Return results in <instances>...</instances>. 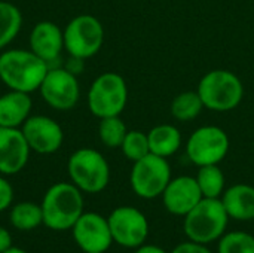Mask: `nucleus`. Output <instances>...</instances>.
Returning a JSON list of instances; mask_svg holds the SVG:
<instances>
[{
  "instance_id": "obj_1",
  "label": "nucleus",
  "mask_w": 254,
  "mask_h": 253,
  "mask_svg": "<svg viewBox=\"0 0 254 253\" xmlns=\"http://www.w3.org/2000/svg\"><path fill=\"white\" fill-rule=\"evenodd\" d=\"M49 64L30 49H7L0 54V79L13 91H39Z\"/></svg>"
},
{
  "instance_id": "obj_2",
  "label": "nucleus",
  "mask_w": 254,
  "mask_h": 253,
  "mask_svg": "<svg viewBox=\"0 0 254 253\" xmlns=\"http://www.w3.org/2000/svg\"><path fill=\"white\" fill-rule=\"evenodd\" d=\"M40 207L43 225L54 231H67L83 213V195L71 182H60L45 192Z\"/></svg>"
},
{
  "instance_id": "obj_3",
  "label": "nucleus",
  "mask_w": 254,
  "mask_h": 253,
  "mask_svg": "<svg viewBox=\"0 0 254 253\" xmlns=\"http://www.w3.org/2000/svg\"><path fill=\"white\" fill-rule=\"evenodd\" d=\"M229 219L220 198H202L185 216L183 230L190 242L208 245L225 234Z\"/></svg>"
},
{
  "instance_id": "obj_4",
  "label": "nucleus",
  "mask_w": 254,
  "mask_h": 253,
  "mask_svg": "<svg viewBox=\"0 0 254 253\" xmlns=\"http://www.w3.org/2000/svg\"><path fill=\"white\" fill-rule=\"evenodd\" d=\"M198 94L204 107L213 112H229L240 106L244 97V85L241 79L223 69L205 73L198 84Z\"/></svg>"
},
{
  "instance_id": "obj_5",
  "label": "nucleus",
  "mask_w": 254,
  "mask_h": 253,
  "mask_svg": "<svg viewBox=\"0 0 254 253\" xmlns=\"http://www.w3.org/2000/svg\"><path fill=\"white\" fill-rule=\"evenodd\" d=\"M70 180L82 192L98 194L104 191L110 180L107 160L95 149L82 148L71 154L67 164Z\"/></svg>"
},
{
  "instance_id": "obj_6",
  "label": "nucleus",
  "mask_w": 254,
  "mask_h": 253,
  "mask_svg": "<svg viewBox=\"0 0 254 253\" xmlns=\"http://www.w3.org/2000/svg\"><path fill=\"white\" fill-rule=\"evenodd\" d=\"M128 101V86L119 73L107 72L100 75L89 86L88 107L98 119L119 116Z\"/></svg>"
},
{
  "instance_id": "obj_7",
  "label": "nucleus",
  "mask_w": 254,
  "mask_h": 253,
  "mask_svg": "<svg viewBox=\"0 0 254 253\" xmlns=\"http://www.w3.org/2000/svg\"><path fill=\"white\" fill-rule=\"evenodd\" d=\"M64 49L70 57L86 60L94 57L103 46L104 28L100 19L82 13L74 16L63 30Z\"/></svg>"
},
{
  "instance_id": "obj_8",
  "label": "nucleus",
  "mask_w": 254,
  "mask_h": 253,
  "mask_svg": "<svg viewBox=\"0 0 254 253\" xmlns=\"http://www.w3.org/2000/svg\"><path fill=\"white\" fill-rule=\"evenodd\" d=\"M171 180V167L167 158L149 154L134 163L129 174V183L135 195L153 200L162 195Z\"/></svg>"
},
{
  "instance_id": "obj_9",
  "label": "nucleus",
  "mask_w": 254,
  "mask_h": 253,
  "mask_svg": "<svg viewBox=\"0 0 254 253\" xmlns=\"http://www.w3.org/2000/svg\"><path fill=\"white\" fill-rule=\"evenodd\" d=\"M231 142L225 130L216 125H205L195 130L186 143L188 158L198 167L219 164L225 160Z\"/></svg>"
},
{
  "instance_id": "obj_10",
  "label": "nucleus",
  "mask_w": 254,
  "mask_h": 253,
  "mask_svg": "<svg viewBox=\"0 0 254 253\" xmlns=\"http://www.w3.org/2000/svg\"><path fill=\"white\" fill-rule=\"evenodd\" d=\"M39 92L48 106L65 112L77 104L80 86L76 75L67 67H49Z\"/></svg>"
},
{
  "instance_id": "obj_11",
  "label": "nucleus",
  "mask_w": 254,
  "mask_h": 253,
  "mask_svg": "<svg viewBox=\"0 0 254 253\" xmlns=\"http://www.w3.org/2000/svg\"><path fill=\"white\" fill-rule=\"evenodd\" d=\"M113 243L127 249H137L146 243L149 222L144 213L132 206L116 207L107 218Z\"/></svg>"
},
{
  "instance_id": "obj_12",
  "label": "nucleus",
  "mask_w": 254,
  "mask_h": 253,
  "mask_svg": "<svg viewBox=\"0 0 254 253\" xmlns=\"http://www.w3.org/2000/svg\"><path fill=\"white\" fill-rule=\"evenodd\" d=\"M71 234L85 253H106L113 243L107 218L94 212H83L71 227Z\"/></svg>"
},
{
  "instance_id": "obj_13",
  "label": "nucleus",
  "mask_w": 254,
  "mask_h": 253,
  "mask_svg": "<svg viewBox=\"0 0 254 253\" xmlns=\"http://www.w3.org/2000/svg\"><path fill=\"white\" fill-rule=\"evenodd\" d=\"M21 131L30 149L40 155H49L57 152L64 140V133L60 124L45 115L30 116L22 124Z\"/></svg>"
},
{
  "instance_id": "obj_14",
  "label": "nucleus",
  "mask_w": 254,
  "mask_h": 253,
  "mask_svg": "<svg viewBox=\"0 0 254 253\" xmlns=\"http://www.w3.org/2000/svg\"><path fill=\"white\" fill-rule=\"evenodd\" d=\"M161 197L167 212L176 216H186L204 198L196 179L192 176L171 179Z\"/></svg>"
},
{
  "instance_id": "obj_15",
  "label": "nucleus",
  "mask_w": 254,
  "mask_h": 253,
  "mask_svg": "<svg viewBox=\"0 0 254 253\" xmlns=\"http://www.w3.org/2000/svg\"><path fill=\"white\" fill-rule=\"evenodd\" d=\"M30 152L31 149L21 128L0 127V174L19 173L27 166Z\"/></svg>"
},
{
  "instance_id": "obj_16",
  "label": "nucleus",
  "mask_w": 254,
  "mask_h": 253,
  "mask_svg": "<svg viewBox=\"0 0 254 253\" xmlns=\"http://www.w3.org/2000/svg\"><path fill=\"white\" fill-rule=\"evenodd\" d=\"M28 45L31 52L49 64L55 61L64 49V33L55 22L40 21L33 27Z\"/></svg>"
},
{
  "instance_id": "obj_17",
  "label": "nucleus",
  "mask_w": 254,
  "mask_h": 253,
  "mask_svg": "<svg viewBox=\"0 0 254 253\" xmlns=\"http://www.w3.org/2000/svg\"><path fill=\"white\" fill-rule=\"evenodd\" d=\"M33 101L30 94L9 89L0 97V127L21 128L30 118Z\"/></svg>"
},
{
  "instance_id": "obj_18",
  "label": "nucleus",
  "mask_w": 254,
  "mask_h": 253,
  "mask_svg": "<svg viewBox=\"0 0 254 253\" xmlns=\"http://www.w3.org/2000/svg\"><path fill=\"white\" fill-rule=\"evenodd\" d=\"M231 219L252 221L254 219V186L237 183L228 188L220 197Z\"/></svg>"
},
{
  "instance_id": "obj_19",
  "label": "nucleus",
  "mask_w": 254,
  "mask_h": 253,
  "mask_svg": "<svg viewBox=\"0 0 254 253\" xmlns=\"http://www.w3.org/2000/svg\"><path fill=\"white\" fill-rule=\"evenodd\" d=\"M150 154L162 158L174 155L182 146V134L177 127L171 124H161L147 133Z\"/></svg>"
},
{
  "instance_id": "obj_20",
  "label": "nucleus",
  "mask_w": 254,
  "mask_h": 253,
  "mask_svg": "<svg viewBox=\"0 0 254 253\" xmlns=\"http://www.w3.org/2000/svg\"><path fill=\"white\" fill-rule=\"evenodd\" d=\"M9 221L18 231H31L43 225V213L40 204L22 201L15 204L9 212Z\"/></svg>"
},
{
  "instance_id": "obj_21",
  "label": "nucleus",
  "mask_w": 254,
  "mask_h": 253,
  "mask_svg": "<svg viewBox=\"0 0 254 253\" xmlns=\"http://www.w3.org/2000/svg\"><path fill=\"white\" fill-rule=\"evenodd\" d=\"M21 25V10L10 1L0 0V49L6 48L18 36Z\"/></svg>"
},
{
  "instance_id": "obj_22",
  "label": "nucleus",
  "mask_w": 254,
  "mask_h": 253,
  "mask_svg": "<svg viewBox=\"0 0 254 253\" xmlns=\"http://www.w3.org/2000/svg\"><path fill=\"white\" fill-rule=\"evenodd\" d=\"M196 182L204 198H220L225 192V174L219 164L202 166L198 170Z\"/></svg>"
},
{
  "instance_id": "obj_23",
  "label": "nucleus",
  "mask_w": 254,
  "mask_h": 253,
  "mask_svg": "<svg viewBox=\"0 0 254 253\" xmlns=\"http://www.w3.org/2000/svg\"><path fill=\"white\" fill-rule=\"evenodd\" d=\"M204 109V103L198 91H183L174 97L171 103V115L182 122H188L199 116Z\"/></svg>"
},
{
  "instance_id": "obj_24",
  "label": "nucleus",
  "mask_w": 254,
  "mask_h": 253,
  "mask_svg": "<svg viewBox=\"0 0 254 253\" xmlns=\"http://www.w3.org/2000/svg\"><path fill=\"white\" fill-rule=\"evenodd\" d=\"M127 133V125L119 116H107L100 119L98 136L103 145H106L107 148H121Z\"/></svg>"
},
{
  "instance_id": "obj_25",
  "label": "nucleus",
  "mask_w": 254,
  "mask_h": 253,
  "mask_svg": "<svg viewBox=\"0 0 254 253\" xmlns=\"http://www.w3.org/2000/svg\"><path fill=\"white\" fill-rule=\"evenodd\" d=\"M219 253H254V236L246 231L225 233L219 239Z\"/></svg>"
},
{
  "instance_id": "obj_26",
  "label": "nucleus",
  "mask_w": 254,
  "mask_h": 253,
  "mask_svg": "<svg viewBox=\"0 0 254 253\" xmlns=\"http://www.w3.org/2000/svg\"><path fill=\"white\" fill-rule=\"evenodd\" d=\"M124 155L135 163L141 158H144L146 155L150 154V146H149V139H147V134L140 131V130H131L127 133L124 142H122V146H121Z\"/></svg>"
},
{
  "instance_id": "obj_27",
  "label": "nucleus",
  "mask_w": 254,
  "mask_h": 253,
  "mask_svg": "<svg viewBox=\"0 0 254 253\" xmlns=\"http://www.w3.org/2000/svg\"><path fill=\"white\" fill-rule=\"evenodd\" d=\"M13 201V188L3 174H0V213L7 210Z\"/></svg>"
},
{
  "instance_id": "obj_28",
  "label": "nucleus",
  "mask_w": 254,
  "mask_h": 253,
  "mask_svg": "<svg viewBox=\"0 0 254 253\" xmlns=\"http://www.w3.org/2000/svg\"><path fill=\"white\" fill-rule=\"evenodd\" d=\"M171 253H213L207 245H201V243H195V242H185V243H180L177 245Z\"/></svg>"
},
{
  "instance_id": "obj_29",
  "label": "nucleus",
  "mask_w": 254,
  "mask_h": 253,
  "mask_svg": "<svg viewBox=\"0 0 254 253\" xmlns=\"http://www.w3.org/2000/svg\"><path fill=\"white\" fill-rule=\"evenodd\" d=\"M10 246H12V236H10V233L4 227H0V253L7 251Z\"/></svg>"
},
{
  "instance_id": "obj_30",
  "label": "nucleus",
  "mask_w": 254,
  "mask_h": 253,
  "mask_svg": "<svg viewBox=\"0 0 254 253\" xmlns=\"http://www.w3.org/2000/svg\"><path fill=\"white\" fill-rule=\"evenodd\" d=\"M135 253H167V251L155 245H141L140 248L135 249Z\"/></svg>"
},
{
  "instance_id": "obj_31",
  "label": "nucleus",
  "mask_w": 254,
  "mask_h": 253,
  "mask_svg": "<svg viewBox=\"0 0 254 253\" xmlns=\"http://www.w3.org/2000/svg\"><path fill=\"white\" fill-rule=\"evenodd\" d=\"M3 253H27L25 251H22V249H19V248H15V246H10L7 251H4Z\"/></svg>"
},
{
  "instance_id": "obj_32",
  "label": "nucleus",
  "mask_w": 254,
  "mask_h": 253,
  "mask_svg": "<svg viewBox=\"0 0 254 253\" xmlns=\"http://www.w3.org/2000/svg\"><path fill=\"white\" fill-rule=\"evenodd\" d=\"M98 253H100V252H98Z\"/></svg>"
}]
</instances>
